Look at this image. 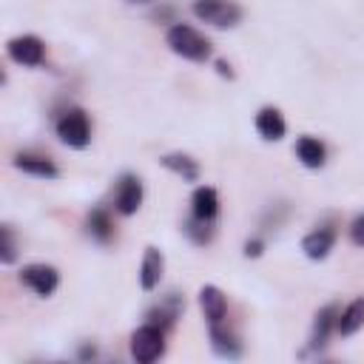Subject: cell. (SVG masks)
<instances>
[{
    "label": "cell",
    "instance_id": "cell-19",
    "mask_svg": "<svg viewBox=\"0 0 364 364\" xmlns=\"http://www.w3.org/2000/svg\"><path fill=\"white\" fill-rule=\"evenodd\" d=\"M159 165H162L165 171L176 173L182 182H196V179L202 176L199 162H196L191 154H185V151H171V154H162V156H159Z\"/></svg>",
    "mask_w": 364,
    "mask_h": 364
},
{
    "label": "cell",
    "instance_id": "cell-13",
    "mask_svg": "<svg viewBox=\"0 0 364 364\" xmlns=\"http://www.w3.org/2000/svg\"><path fill=\"white\" fill-rule=\"evenodd\" d=\"M253 125H256V134L264 139V142H279L284 139L287 134V122H284V114L276 108V105H262L253 117Z\"/></svg>",
    "mask_w": 364,
    "mask_h": 364
},
{
    "label": "cell",
    "instance_id": "cell-5",
    "mask_svg": "<svg viewBox=\"0 0 364 364\" xmlns=\"http://www.w3.org/2000/svg\"><path fill=\"white\" fill-rule=\"evenodd\" d=\"M17 282L23 287H28L34 296L40 299H48L54 296V290L60 287V270L48 262H31V264H23L20 273H17Z\"/></svg>",
    "mask_w": 364,
    "mask_h": 364
},
{
    "label": "cell",
    "instance_id": "cell-22",
    "mask_svg": "<svg viewBox=\"0 0 364 364\" xmlns=\"http://www.w3.org/2000/svg\"><path fill=\"white\" fill-rule=\"evenodd\" d=\"M17 236L11 225H0V264H14L17 262Z\"/></svg>",
    "mask_w": 364,
    "mask_h": 364
},
{
    "label": "cell",
    "instance_id": "cell-25",
    "mask_svg": "<svg viewBox=\"0 0 364 364\" xmlns=\"http://www.w3.org/2000/svg\"><path fill=\"white\" fill-rule=\"evenodd\" d=\"M216 74H219V77H228V80L236 77V74H233V65H230L228 60H216Z\"/></svg>",
    "mask_w": 364,
    "mask_h": 364
},
{
    "label": "cell",
    "instance_id": "cell-4",
    "mask_svg": "<svg viewBox=\"0 0 364 364\" xmlns=\"http://www.w3.org/2000/svg\"><path fill=\"white\" fill-rule=\"evenodd\" d=\"M191 11L199 23L213 26V28H236L245 14L236 0H193Z\"/></svg>",
    "mask_w": 364,
    "mask_h": 364
},
{
    "label": "cell",
    "instance_id": "cell-9",
    "mask_svg": "<svg viewBox=\"0 0 364 364\" xmlns=\"http://www.w3.org/2000/svg\"><path fill=\"white\" fill-rule=\"evenodd\" d=\"M336 239H338V225H336L333 219L318 222L313 230L304 233V239H301V253H304L310 262H324V259L333 253Z\"/></svg>",
    "mask_w": 364,
    "mask_h": 364
},
{
    "label": "cell",
    "instance_id": "cell-24",
    "mask_svg": "<svg viewBox=\"0 0 364 364\" xmlns=\"http://www.w3.org/2000/svg\"><path fill=\"white\" fill-rule=\"evenodd\" d=\"M242 253H245L247 259H259V256L264 253V239H262V236H250V239L245 242Z\"/></svg>",
    "mask_w": 364,
    "mask_h": 364
},
{
    "label": "cell",
    "instance_id": "cell-14",
    "mask_svg": "<svg viewBox=\"0 0 364 364\" xmlns=\"http://www.w3.org/2000/svg\"><path fill=\"white\" fill-rule=\"evenodd\" d=\"M85 233L97 242V245H111L117 236V225H114V213L105 205H97L85 213Z\"/></svg>",
    "mask_w": 364,
    "mask_h": 364
},
{
    "label": "cell",
    "instance_id": "cell-3",
    "mask_svg": "<svg viewBox=\"0 0 364 364\" xmlns=\"http://www.w3.org/2000/svg\"><path fill=\"white\" fill-rule=\"evenodd\" d=\"M165 333L159 324L145 321L128 336V353L136 364H154L165 355Z\"/></svg>",
    "mask_w": 364,
    "mask_h": 364
},
{
    "label": "cell",
    "instance_id": "cell-20",
    "mask_svg": "<svg viewBox=\"0 0 364 364\" xmlns=\"http://www.w3.org/2000/svg\"><path fill=\"white\" fill-rule=\"evenodd\" d=\"M361 327H364V296H355L353 301H347V304L338 310L336 333H338V336H355Z\"/></svg>",
    "mask_w": 364,
    "mask_h": 364
},
{
    "label": "cell",
    "instance_id": "cell-6",
    "mask_svg": "<svg viewBox=\"0 0 364 364\" xmlns=\"http://www.w3.org/2000/svg\"><path fill=\"white\" fill-rule=\"evenodd\" d=\"M145 202V185L136 173L125 171L114 182V210L119 216H134Z\"/></svg>",
    "mask_w": 364,
    "mask_h": 364
},
{
    "label": "cell",
    "instance_id": "cell-8",
    "mask_svg": "<svg viewBox=\"0 0 364 364\" xmlns=\"http://www.w3.org/2000/svg\"><path fill=\"white\" fill-rule=\"evenodd\" d=\"M338 310H341V307H338V301H327L324 307H318V310H316L313 324H310V336H307V344H304L301 355H307V353H321V350L327 347L330 336L336 333Z\"/></svg>",
    "mask_w": 364,
    "mask_h": 364
},
{
    "label": "cell",
    "instance_id": "cell-17",
    "mask_svg": "<svg viewBox=\"0 0 364 364\" xmlns=\"http://www.w3.org/2000/svg\"><path fill=\"white\" fill-rule=\"evenodd\" d=\"M162 273H165V256H162L159 247L148 245L145 253H142V262H139V273H136V276H139V287H142L145 293L156 290L159 282H162Z\"/></svg>",
    "mask_w": 364,
    "mask_h": 364
},
{
    "label": "cell",
    "instance_id": "cell-12",
    "mask_svg": "<svg viewBox=\"0 0 364 364\" xmlns=\"http://www.w3.org/2000/svg\"><path fill=\"white\" fill-rule=\"evenodd\" d=\"M196 299H199V310H202V316H205L208 324H222V321H228V296H225L222 287H216V284H202L199 293H196Z\"/></svg>",
    "mask_w": 364,
    "mask_h": 364
},
{
    "label": "cell",
    "instance_id": "cell-1",
    "mask_svg": "<svg viewBox=\"0 0 364 364\" xmlns=\"http://www.w3.org/2000/svg\"><path fill=\"white\" fill-rule=\"evenodd\" d=\"M165 46H168L171 54L188 60V63H205V60H210V54H213L210 40H208L199 28H193L191 23H173V26H168V31H165Z\"/></svg>",
    "mask_w": 364,
    "mask_h": 364
},
{
    "label": "cell",
    "instance_id": "cell-2",
    "mask_svg": "<svg viewBox=\"0 0 364 364\" xmlns=\"http://www.w3.org/2000/svg\"><path fill=\"white\" fill-rule=\"evenodd\" d=\"M54 134L65 148L82 151L91 145V117L80 105H68L54 117Z\"/></svg>",
    "mask_w": 364,
    "mask_h": 364
},
{
    "label": "cell",
    "instance_id": "cell-16",
    "mask_svg": "<svg viewBox=\"0 0 364 364\" xmlns=\"http://www.w3.org/2000/svg\"><path fill=\"white\" fill-rule=\"evenodd\" d=\"M219 210H222L219 191L213 185H196L191 193V216L202 222H216Z\"/></svg>",
    "mask_w": 364,
    "mask_h": 364
},
{
    "label": "cell",
    "instance_id": "cell-10",
    "mask_svg": "<svg viewBox=\"0 0 364 364\" xmlns=\"http://www.w3.org/2000/svg\"><path fill=\"white\" fill-rule=\"evenodd\" d=\"M11 165L34 179H57L60 176V168L57 162L48 156V154H40V151H17L11 156Z\"/></svg>",
    "mask_w": 364,
    "mask_h": 364
},
{
    "label": "cell",
    "instance_id": "cell-21",
    "mask_svg": "<svg viewBox=\"0 0 364 364\" xmlns=\"http://www.w3.org/2000/svg\"><path fill=\"white\" fill-rule=\"evenodd\" d=\"M182 233L193 242V245H199V247H205V245H210L213 242V222H202V219H188L185 225H182Z\"/></svg>",
    "mask_w": 364,
    "mask_h": 364
},
{
    "label": "cell",
    "instance_id": "cell-18",
    "mask_svg": "<svg viewBox=\"0 0 364 364\" xmlns=\"http://www.w3.org/2000/svg\"><path fill=\"white\" fill-rule=\"evenodd\" d=\"M293 151H296V159H299L304 168H310V171H318V168L327 165V145H324L318 136H313V134L299 136Z\"/></svg>",
    "mask_w": 364,
    "mask_h": 364
},
{
    "label": "cell",
    "instance_id": "cell-23",
    "mask_svg": "<svg viewBox=\"0 0 364 364\" xmlns=\"http://www.w3.org/2000/svg\"><path fill=\"white\" fill-rule=\"evenodd\" d=\"M347 233H350V242H353L355 247H364V210H361V213H355V216L350 219Z\"/></svg>",
    "mask_w": 364,
    "mask_h": 364
},
{
    "label": "cell",
    "instance_id": "cell-15",
    "mask_svg": "<svg viewBox=\"0 0 364 364\" xmlns=\"http://www.w3.org/2000/svg\"><path fill=\"white\" fill-rule=\"evenodd\" d=\"M208 341H210V350H213L219 358H228V361H233V358H239V355L245 353L239 336H236L225 321H222V324H208Z\"/></svg>",
    "mask_w": 364,
    "mask_h": 364
},
{
    "label": "cell",
    "instance_id": "cell-11",
    "mask_svg": "<svg viewBox=\"0 0 364 364\" xmlns=\"http://www.w3.org/2000/svg\"><path fill=\"white\" fill-rule=\"evenodd\" d=\"M182 313H185V299H182L176 290H171V293H165L156 304H151V307L145 310V321H154V324H159L162 330H171V327L182 318Z\"/></svg>",
    "mask_w": 364,
    "mask_h": 364
},
{
    "label": "cell",
    "instance_id": "cell-26",
    "mask_svg": "<svg viewBox=\"0 0 364 364\" xmlns=\"http://www.w3.org/2000/svg\"><path fill=\"white\" fill-rule=\"evenodd\" d=\"M128 3H148V0H128Z\"/></svg>",
    "mask_w": 364,
    "mask_h": 364
},
{
    "label": "cell",
    "instance_id": "cell-7",
    "mask_svg": "<svg viewBox=\"0 0 364 364\" xmlns=\"http://www.w3.org/2000/svg\"><path fill=\"white\" fill-rule=\"evenodd\" d=\"M6 57L23 68H37L46 63V40L37 34H14L6 43Z\"/></svg>",
    "mask_w": 364,
    "mask_h": 364
}]
</instances>
